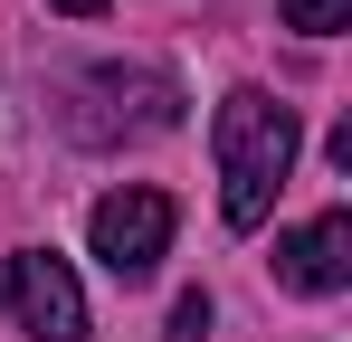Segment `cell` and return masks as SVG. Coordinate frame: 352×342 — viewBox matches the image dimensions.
Instances as JSON below:
<instances>
[{"label":"cell","mask_w":352,"mask_h":342,"mask_svg":"<svg viewBox=\"0 0 352 342\" xmlns=\"http://www.w3.org/2000/svg\"><path fill=\"white\" fill-rule=\"evenodd\" d=\"M210 152H219V219L248 238V228H267V209H276L295 152H305V124H295V105H276L267 86H238V95H219V114H210Z\"/></svg>","instance_id":"obj_1"},{"label":"cell","mask_w":352,"mask_h":342,"mask_svg":"<svg viewBox=\"0 0 352 342\" xmlns=\"http://www.w3.org/2000/svg\"><path fill=\"white\" fill-rule=\"evenodd\" d=\"M172 200H162V190H153V181H124V190H105V200H96V219H86V247H96V257H105V276H153V266H162V247H172Z\"/></svg>","instance_id":"obj_2"},{"label":"cell","mask_w":352,"mask_h":342,"mask_svg":"<svg viewBox=\"0 0 352 342\" xmlns=\"http://www.w3.org/2000/svg\"><path fill=\"white\" fill-rule=\"evenodd\" d=\"M0 304L38 342H86V295L67 276V257H48V247H19V257L0 266Z\"/></svg>","instance_id":"obj_3"},{"label":"cell","mask_w":352,"mask_h":342,"mask_svg":"<svg viewBox=\"0 0 352 342\" xmlns=\"http://www.w3.org/2000/svg\"><path fill=\"white\" fill-rule=\"evenodd\" d=\"M276 276L295 295H343L352 285V209H324V219H305L276 238Z\"/></svg>","instance_id":"obj_4"},{"label":"cell","mask_w":352,"mask_h":342,"mask_svg":"<svg viewBox=\"0 0 352 342\" xmlns=\"http://www.w3.org/2000/svg\"><path fill=\"white\" fill-rule=\"evenodd\" d=\"M276 10H286V29H305V38H333L352 19V0H276Z\"/></svg>","instance_id":"obj_5"},{"label":"cell","mask_w":352,"mask_h":342,"mask_svg":"<svg viewBox=\"0 0 352 342\" xmlns=\"http://www.w3.org/2000/svg\"><path fill=\"white\" fill-rule=\"evenodd\" d=\"M200 333H210V295L190 285V295L172 304V333H162V342H200Z\"/></svg>","instance_id":"obj_6"},{"label":"cell","mask_w":352,"mask_h":342,"mask_svg":"<svg viewBox=\"0 0 352 342\" xmlns=\"http://www.w3.org/2000/svg\"><path fill=\"white\" fill-rule=\"evenodd\" d=\"M48 10H67V19H96V10H105V0H48Z\"/></svg>","instance_id":"obj_7"}]
</instances>
